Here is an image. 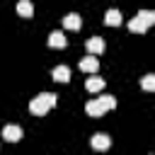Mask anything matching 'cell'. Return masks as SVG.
<instances>
[{
	"label": "cell",
	"instance_id": "cell-1",
	"mask_svg": "<svg viewBox=\"0 0 155 155\" xmlns=\"http://www.w3.org/2000/svg\"><path fill=\"white\" fill-rule=\"evenodd\" d=\"M56 102H58V97H56L53 92H39L36 97H31V102H29V111H31L34 116H44L48 109L56 107Z\"/></svg>",
	"mask_w": 155,
	"mask_h": 155
},
{
	"label": "cell",
	"instance_id": "cell-2",
	"mask_svg": "<svg viewBox=\"0 0 155 155\" xmlns=\"http://www.w3.org/2000/svg\"><path fill=\"white\" fill-rule=\"evenodd\" d=\"M116 107V97H111V94H99V97H94V99H90L87 104H85V111L90 114V116H102L104 111H109V109H114Z\"/></svg>",
	"mask_w": 155,
	"mask_h": 155
},
{
	"label": "cell",
	"instance_id": "cell-3",
	"mask_svg": "<svg viewBox=\"0 0 155 155\" xmlns=\"http://www.w3.org/2000/svg\"><path fill=\"white\" fill-rule=\"evenodd\" d=\"M85 48H87V53L99 56V53H104L107 44H104V39H102V36H90V39L85 41Z\"/></svg>",
	"mask_w": 155,
	"mask_h": 155
},
{
	"label": "cell",
	"instance_id": "cell-4",
	"mask_svg": "<svg viewBox=\"0 0 155 155\" xmlns=\"http://www.w3.org/2000/svg\"><path fill=\"white\" fill-rule=\"evenodd\" d=\"M82 73H97V68H99V61H97V56H92V53H87L82 61H80V65H78Z\"/></svg>",
	"mask_w": 155,
	"mask_h": 155
},
{
	"label": "cell",
	"instance_id": "cell-5",
	"mask_svg": "<svg viewBox=\"0 0 155 155\" xmlns=\"http://www.w3.org/2000/svg\"><path fill=\"white\" fill-rule=\"evenodd\" d=\"M22 136H24V133H22V128H19L17 124H7V126L2 128V138L10 140V143H17Z\"/></svg>",
	"mask_w": 155,
	"mask_h": 155
},
{
	"label": "cell",
	"instance_id": "cell-6",
	"mask_svg": "<svg viewBox=\"0 0 155 155\" xmlns=\"http://www.w3.org/2000/svg\"><path fill=\"white\" fill-rule=\"evenodd\" d=\"M90 145H92L94 150H109V145H111V138H109L107 133H94V136L90 138Z\"/></svg>",
	"mask_w": 155,
	"mask_h": 155
},
{
	"label": "cell",
	"instance_id": "cell-7",
	"mask_svg": "<svg viewBox=\"0 0 155 155\" xmlns=\"http://www.w3.org/2000/svg\"><path fill=\"white\" fill-rule=\"evenodd\" d=\"M63 27H65V29H73V31H78V29L82 27V17H80L78 12H68V15L63 17Z\"/></svg>",
	"mask_w": 155,
	"mask_h": 155
},
{
	"label": "cell",
	"instance_id": "cell-8",
	"mask_svg": "<svg viewBox=\"0 0 155 155\" xmlns=\"http://www.w3.org/2000/svg\"><path fill=\"white\" fill-rule=\"evenodd\" d=\"M46 44H48L51 48H65V46H68V39H65V34H63V31H51Z\"/></svg>",
	"mask_w": 155,
	"mask_h": 155
},
{
	"label": "cell",
	"instance_id": "cell-9",
	"mask_svg": "<svg viewBox=\"0 0 155 155\" xmlns=\"http://www.w3.org/2000/svg\"><path fill=\"white\" fill-rule=\"evenodd\" d=\"M51 75H53L56 82H68V80H70V68H68V65H56V68L51 70Z\"/></svg>",
	"mask_w": 155,
	"mask_h": 155
},
{
	"label": "cell",
	"instance_id": "cell-10",
	"mask_svg": "<svg viewBox=\"0 0 155 155\" xmlns=\"http://www.w3.org/2000/svg\"><path fill=\"white\" fill-rule=\"evenodd\" d=\"M85 90L87 92H99V90H104V80L97 78V73H92V78L85 80Z\"/></svg>",
	"mask_w": 155,
	"mask_h": 155
},
{
	"label": "cell",
	"instance_id": "cell-11",
	"mask_svg": "<svg viewBox=\"0 0 155 155\" xmlns=\"http://www.w3.org/2000/svg\"><path fill=\"white\" fill-rule=\"evenodd\" d=\"M17 15L24 17V19H29V17L34 15V5H31V0H19V2H17Z\"/></svg>",
	"mask_w": 155,
	"mask_h": 155
},
{
	"label": "cell",
	"instance_id": "cell-12",
	"mask_svg": "<svg viewBox=\"0 0 155 155\" xmlns=\"http://www.w3.org/2000/svg\"><path fill=\"white\" fill-rule=\"evenodd\" d=\"M104 22H107L109 27H119V24H121V12H119V10H107V12H104Z\"/></svg>",
	"mask_w": 155,
	"mask_h": 155
},
{
	"label": "cell",
	"instance_id": "cell-13",
	"mask_svg": "<svg viewBox=\"0 0 155 155\" xmlns=\"http://www.w3.org/2000/svg\"><path fill=\"white\" fill-rule=\"evenodd\" d=\"M136 17H138L145 27H153V24H155V12H153V10H138Z\"/></svg>",
	"mask_w": 155,
	"mask_h": 155
},
{
	"label": "cell",
	"instance_id": "cell-14",
	"mask_svg": "<svg viewBox=\"0 0 155 155\" xmlns=\"http://www.w3.org/2000/svg\"><path fill=\"white\" fill-rule=\"evenodd\" d=\"M140 87L148 90V92H153V90H155V75H153V73L143 75V78H140Z\"/></svg>",
	"mask_w": 155,
	"mask_h": 155
}]
</instances>
